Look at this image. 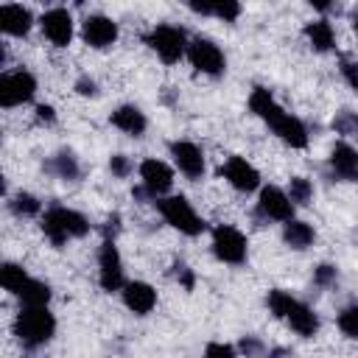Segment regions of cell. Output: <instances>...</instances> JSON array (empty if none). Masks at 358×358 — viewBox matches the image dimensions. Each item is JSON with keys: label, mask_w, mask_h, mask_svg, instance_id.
Listing matches in <instances>:
<instances>
[{"label": "cell", "mask_w": 358, "mask_h": 358, "mask_svg": "<svg viewBox=\"0 0 358 358\" xmlns=\"http://www.w3.org/2000/svg\"><path fill=\"white\" fill-rule=\"evenodd\" d=\"M42 232L53 246H64L70 238H84L90 232V221L70 207H50L42 215Z\"/></svg>", "instance_id": "6da1fadb"}, {"label": "cell", "mask_w": 358, "mask_h": 358, "mask_svg": "<svg viewBox=\"0 0 358 358\" xmlns=\"http://www.w3.org/2000/svg\"><path fill=\"white\" fill-rule=\"evenodd\" d=\"M14 333L22 344L28 347H39L45 341L53 338L56 333V319L48 308H22L14 319Z\"/></svg>", "instance_id": "7a4b0ae2"}, {"label": "cell", "mask_w": 358, "mask_h": 358, "mask_svg": "<svg viewBox=\"0 0 358 358\" xmlns=\"http://www.w3.org/2000/svg\"><path fill=\"white\" fill-rule=\"evenodd\" d=\"M157 207L165 218V224H171L173 229H179L182 235H201L204 232V221L196 215V210L190 207V201L185 196H165V199H157Z\"/></svg>", "instance_id": "3957f363"}, {"label": "cell", "mask_w": 358, "mask_h": 358, "mask_svg": "<svg viewBox=\"0 0 358 358\" xmlns=\"http://www.w3.org/2000/svg\"><path fill=\"white\" fill-rule=\"evenodd\" d=\"M145 42H148V48H151L165 64L179 62V59L187 53V45H190L187 36H185V31L176 28V25H154V28L148 31Z\"/></svg>", "instance_id": "277c9868"}, {"label": "cell", "mask_w": 358, "mask_h": 358, "mask_svg": "<svg viewBox=\"0 0 358 358\" xmlns=\"http://www.w3.org/2000/svg\"><path fill=\"white\" fill-rule=\"evenodd\" d=\"M213 252L218 260L229 266H241L246 260V235L229 224H218L213 229Z\"/></svg>", "instance_id": "5b68a950"}, {"label": "cell", "mask_w": 358, "mask_h": 358, "mask_svg": "<svg viewBox=\"0 0 358 358\" xmlns=\"http://www.w3.org/2000/svg\"><path fill=\"white\" fill-rule=\"evenodd\" d=\"M98 282L103 291H120L126 285L123 280V260L120 252L115 246V238H103L101 249H98Z\"/></svg>", "instance_id": "8992f818"}, {"label": "cell", "mask_w": 358, "mask_h": 358, "mask_svg": "<svg viewBox=\"0 0 358 358\" xmlns=\"http://www.w3.org/2000/svg\"><path fill=\"white\" fill-rule=\"evenodd\" d=\"M187 59L190 64L204 73V76H221L224 67H227V59H224V50L213 42V39H204V36H196L190 45H187Z\"/></svg>", "instance_id": "52a82bcc"}, {"label": "cell", "mask_w": 358, "mask_h": 358, "mask_svg": "<svg viewBox=\"0 0 358 358\" xmlns=\"http://www.w3.org/2000/svg\"><path fill=\"white\" fill-rule=\"evenodd\" d=\"M36 92V78L28 70H14V73H3L0 78V103L6 109L28 103Z\"/></svg>", "instance_id": "ba28073f"}, {"label": "cell", "mask_w": 358, "mask_h": 358, "mask_svg": "<svg viewBox=\"0 0 358 358\" xmlns=\"http://www.w3.org/2000/svg\"><path fill=\"white\" fill-rule=\"evenodd\" d=\"M140 179H143V187H137L134 196L159 199L162 193L171 190V185H173V171H171L162 159H143V162H140Z\"/></svg>", "instance_id": "9c48e42d"}, {"label": "cell", "mask_w": 358, "mask_h": 358, "mask_svg": "<svg viewBox=\"0 0 358 358\" xmlns=\"http://www.w3.org/2000/svg\"><path fill=\"white\" fill-rule=\"evenodd\" d=\"M39 25H42V34L50 39V45H56V48H67L70 45V39H73V17H70L67 8H62V6L48 8L42 14Z\"/></svg>", "instance_id": "30bf717a"}, {"label": "cell", "mask_w": 358, "mask_h": 358, "mask_svg": "<svg viewBox=\"0 0 358 358\" xmlns=\"http://www.w3.org/2000/svg\"><path fill=\"white\" fill-rule=\"evenodd\" d=\"M81 36L90 48L95 50H103V48H112L115 39H117V22L103 17V14H90L84 22H81Z\"/></svg>", "instance_id": "8fae6325"}, {"label": "cell", "mask_w": 358, "mask_h": 358, "mask_svg": "<svg viewBox=\"0 0 358 358\" xmlns=\"http://www.w3.org/2000/svg\"><path fill=\"white\" fill-rule=\"evenodd\" d=\"M171 157L176 162V168L187 176V179H201L204 176V154L196 143L190 140H173L171 143Z\"/></svg>", "instance_id": "7c38bea8"}, {"label": "cell", "mask_w": 358, "mask_h": 358, "mask_svg": "<svg viewBox=\"0 0 358 358\" xmlns=\"http://www.w3.org/2000/svg\"><path fill=\"white\" fill-rule=\"evenodd\" d=\"M221 176L241 193H252L260 187V173L255 165H249L243 157H229L224 165H221Z\"/></svg>", "instance_id": "4fadbf2b"}, {"label": "cell", "mask_w": 358, "mask_h": 358, "mask_svg": "<svg viewBox=\"0 0 358 358\" xmlns=\"http://www.w3.org/2000/svg\"><path fill=\"white\" fill-rule=\"evenodd\" d=\"M257 213L263 218H271V221H291L294 218V201L288 199L285 190H280L277 185H268L260 190Z\"/></svg>", "instance_id": "5bb4252c"}, {"label": "cell", "mask_w": 358, "mask_h": 358, "mask_svg": "<svg viewBox=\"0 0 358 358\" xmlns=\"http://www.w3.org/2000/svg\"><path fill=\"white\" fill-rule=\"evenodd\" d=\"M268 129H271L285 145H291V148H305V145H308V129H305V123H302L299 117H294L291 112H282L274 123H268Z\"/></svg>", "instance_id": "9a60e30c"}, {"label": "cell", "mask_w": 358, "mask_h": 358, "mask_svg": "<svg viewBox=\"0 0 358 358\" xmlns=\"http://www.w3.org/2000/svg\"><path fill=\"white\" fill-rule=\"evenodd\" d=\"M123 302H126V308H129L131 313L145 316V313H151L154 305H157V291H154L148 282L134 280V282H126V285H123Z\"/></svg>", "instance_id": "2e32d148"}, {"label": "cell", "mask_w": 358, "mask_h": 358, "mask_svg": "<svg viewBox=\"0 0 358 358\" xmlns=\"http://www.w3.org/2000/svg\"><path fill=\"white\" fill-rule=\"evenodd\" d=\"M34 25V17L25 6H17V3H6L0 6V31L8 34V36H25Z\"/></svg>", "instance_id": "e0dca14e"}, {"label": "cell", "mask_w": 358, "mask_h": 358, "mask_svg": "<svg viewBox=\"0 0 358 358\" xmlns=\"http://www.w3.org/2000/svg\"><path fill=\"white\" fill-rule=\"evenodd\" d=\"M330 168L344 182H358V151L350 143H336L330 151Z\"/></svg>", "instance_id": "ac0fdd59"}, {"label": "cell", "mask_w": 358, "mask_h": 358, "mask_svg": "<svg viewBox=\"0 0 358 358\" xmlns=\"http://www.w3.org/2000/svg\"><path fill=\"white\" fill-rule=\"evenodd\" d=\"M109 120H112L115 129H120V131H126V134H131V137H140V134L145 131V126H148L145 115H143L137 106H131V103L117 106V109L109 115Z\"/></svg>", "instance_id": "d6986e66"}, {"label": "cell", "mask_w": 358, "mask_h": 358, "mask_svg": "<svg viewBox=\"0 0 358 358\" xmlns=\"http://www.w3.org/2000/svg\"><path fill=\"white\" fill-rule=\"evenodd\" d=\"M285 322L291 324L294 333H299L302 338H310L316 330H319V316L305 305V302H294V308L288 310Z\"/></svg>", "instance_id": "ffe728a7"}, {"label": "cell", "mask_w": 358, "mask_h": 358, "mask_svg": "<svg viewBox=\"0 0 358 358\" xmlns=\"http://www.w3.org/2000/svg\"><path fill=\"white\" fill-rule=\"evenodd\" d=\"M249 109L260 117V120H266V123H274L285 109L271 98V92L268 90H263V87H255L252 90V95H249Z\"/></svg>", "instance_id": "44dd1931"}, {"label": "cell", "mask_w": 358, "mask_h": 358, "mask_svg": "<svg viewBox=\"0 0 358 358\" xmlns=\"http://www.w3.org/2000/svg\"><path fill=\"white\" fill-rule=\"evenodd\" d=\"M305 36H308L310 48L319 50V53H327L336 45V34H333V25L327 20H310L305 25Z\"/></svg>", "instance_id": "7402d4cb"}, {"label": "cell", "mask_w": 358, "mask_h": 358, "mask_svg": "<svg viewBox=\"0 0 358 358\" xmlns=\"http://www.w3.org/2000/svg\"><path fill=\"white\" fill-rule=\"evenodd\" d=\"M282 241L291 246V249H308L313 241H316V232L308 221H285V229H282Z\"/></svg>", "instance_id": "603a6c76"}, {"label": "cell", "mask_w": 358, "mask_h": 358, "mask_svg": "<svg viewBox=\"0 0 358 358\" xmlns=\"http://www.w3.org/2000/svg\"><path fill=\"white\" fill-rule=\"evenodd\" d=\"M22 308H48L50 302V285L42 282V280H28L25 288L17 294Z\"/></svg>", "instance_id": "cb8c5ba5"}, {"label": "cell", "mask_w": 358, "mask_h": 358, "mask_svg": "<svg viewBox=\"0 0 358 358\" xmlns=\"http://www.w3.org/2000/svg\"><path fill=\"white\" fill-rule=\"evenodd\" d=\"M48 171L53 173V176H59V179H64V182H76L78 176H81V168H78V159L70 154V151H62V154H56L50 162H48Z\"/></svg>", "instance_id": "d4e9b609"}, {"label": "cell", "mask_w": 358, "mask_h": 358, "mask_svg": "<svg viewBox=\"0 0 358 358\" xmlns=\"http://www.w3.org/2000/svg\"><path fill=\"white\" fill-rule=\"evenodd\" d=\"M31 277L25 274V268L22 266H17V263H3V268H0V282H3V288L6 291H11V294H20L22 288H25V282H28Z\"/></svg>", "instance_id": "484cf974"}, {"label": "cell", "mask_w": 358, "mask_h": 358, "mask_svg": "<svg viewBox=\"0 0 358 358\" xmlns=\"http://www.w3.org/2000/svg\"><path fill=\"white\" fill-rule=\"evenodd\" d=\"M266 302H268V310H271L277 319H285V316H288V310L294 308V302H296V299H294L288 291L274 288V291H268V299H266Z\"/></svg>", "instance_id": "4316f807"}, {"label": "cell", "mask_w": 358, "mask_h": 358, "mask_svg": "<svg viewBox=\"0 0 358 358\" xmlns=\"http://www.w3.org/2000/svg\"><path fill=\"white\" fill-rule=\"evenodd\" d=\"M288 199H291L294 204H308V201L313 199V185H310L305 176H294V179L288 182Z\"/></svg>", "instance_id": "83f0119b"}, {"label": "cell", "mask_w": 358, "mask_h": 358, "mask_svg": "<svg viewBox=\"0 0 358 358\" xmlns=\"http://www.w3.org/2000/svg\"><path fill=\"white\" fill-rule=\"evenodd\" d=\"M8 204H11V210H14L17 215H25V218H28V215H36V213L42 210V201H39L36 196H31V193H17Z\"/></svg>", "instance_id": "f1b7e54d"}, {"label": "cell", "mask_w": 358, "mask_h": 358, "mask_svg": "<svg viewBox=\"0 0 358 358\" xmlns=\"http://www.w3.org/2000/svg\"><path fill=\"white\" fill-rule=\"evenodd\" d=\"M333 129L344 137H358V115L352 109H341L336 117H333Z\"/></svg>", "instance_id": "f546056e"}, {"label": "cell", "mask_w": 358, "mask_h": 358, "mask_svg": "<svg viewBox=\"0 0 358 358\" xmlns=\"http://www.w3.org/2000/svg\"><path fill=\"white\" fill-rule=\"evenodd\" d=\"M338 330L347 338H358V305H350L338 313Z\"/></svg>", "instance_id": "4dcf8cb0"}, {"label": "cell", "mask_w": 358, "mask_h": 358, "mask_svg": "<svg viewBox=\"0 0 358 358\" xmlns=\"http://www.w3.org/2000/svg\"><path fill=\"white\" fill-rule=\"evenodd\" d=\"M213 14H215L218 20H224V22H232V20H238V14H241V6H238V3H232V0H224V3H213Z\"/></svg>", "instance_id": "1f68e13d"}, {"label": "cell", "mask_w": 358, "mask_h": 358, "mask_svg": "<svg viewBox=\"0 0 358 358\" xmlns=\"http://www.w3.org/2000/svg\"><path fill=\"white\" fill-rule=\"evenodd\" d=\"M204 358H235V347L224 341H210L204 347Z\"/></svg>", "instance_id": "d6a6232c"}, {"label": "cell", "mask_w": 358, "mask_h": 358, "mask_svg": "<svg viewBox=\"0 0 358 358\" xmlns=\"http://www.w3.org/2000/svg\"><path fill=\"white\" fill-rule=\"evenodd\" d=\"M109 171H112V176L126 179V176L131 173V162H129V157H126V154H115V157L109 159Z\"/></svg>", "instance_id": "836d02e7"}, {"label": "cell", "mask_w": 358, "mask_h": 358, "mask_svg": "<svg viewBox=\"0 0 358 358\" xmlns=\"http://www.w3.org/2000/svg\"><path fill=\"white\" fill-rule=\"evenodd\" d=\"M336 277H338V271H336V266H330V263H322V266L313 271L316 285H330V282H336Z\"/></svg>", "instance_id": "e575fe53"}, {"label": "cell", "mask_w": 358, "mask_h": 358, "mask_svg": "<svg viewBox=\"0 0 358 358\" xmlns=\"http://www.w3.org/2000/svg\"><path fill=\"white\" fill-rule=\"evenodd\" d=\"M341 76H344V81L358 92V62H352V59H341Z\"/></svg>", "instance_id": "d590c367"}, {"label": "cell", "mask_w": 358, "mask_h": 358, "mask_svg": "<svg viewBox=\"0 0 358 358\" xmlns=\"http://www.w3.org/2000/svg\"><path fill=\"white\" fill-rule=\"evenodd\" d=\"M241 350L246 352V358H263V344L255 338V336H246L241 341Z\"/></svg>", "instance_id": "8d00e7d4"}, {"label": "cell", "mask_w": 358, "mask_h": 358, "mask_svg": "<svg viewBox=\"0 0 358 358\" xmlns=\"http://www.w3.org/2000/svg\"><path fill=\"white\" fill-rule=\"evenodd\" d=\"M76 92H78V95H90V98H92V95H98V84H95L92 78L81 76V78L76 81Z\"/></svg>", "instance_id": "74e56055"}, {"label": "cell", "mask_w": 358, "mask_h": 358, "mask_svg": "<svg viewBox=\"0 0 358 358\" xmlns=\"http://www.w3.org/2000/svg\"><path fill=\"white\" fill-rule=\"evenodd\" d=\"M173 274H176V280H179V282H182L187 291L193 288V271H190L185 263H176V266H173Z\"/></svg>", "instance_id": "f35d334b"}, {"label": "cell", "mask_w": 358, "mask_h": 358, "mask_svg": "<svg viewBox=\"0 0 358 358\" xmlns=\"http://www.w3.org/2000/svg\"><path fill=\"white\" fill-rule=\"evenodd\" d=\"M36 117H39V120H45V123H53V117H56V112H53V106H48V103H42V106H36Z\"/></svg>", "instance_id": "ab89813d"}, {"label": "cell", "mask_w": 358, "mask_h": 358, "mask_svg": "<svg viewBox=\"0 0 358 358\" xmlns=\"http://www.w3.org/2000/svg\"><path fill=\"white\" fill-rule=\"evenodd\" d=\"M352 31H355V34H358V6H355V8H352Z\"/></svg>", "instance_id": "60d3db41"}]
</instances>
